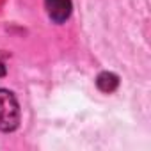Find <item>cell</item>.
Returning <instances> with one entry per match:
<instances>
[{"label":"cell","mask_w":151,"mask_h":151,"mask_svg":"<svg viewBox=\"0 0 151 151\" xmlns=\"http://www.w3.org/2000/svg\"><path fill=\"white\" fill-rule=\"evenodd\" d=\"M2 75H6V66H4V60L0 59V77H2Z\"/></svg>","instance_id":"cell-3"},{"label":"cell","mask_w":151,"mask_h":151,"mask_svg":"<svg viewBox=\"0 0 151 151\" xmlns=\"http://www.w3.org/2000/svg\"><path fill=\"white\" fill-rule=\"evenodd\" d=\"M20 124V105L16 96L7 91L0 89V130L13 132Z\"/></svg>","instance_id":"cell-1"},{"label":"cell","mask_w":151,"mask_h":151,"mask_svg":"<svg viewBox=\"0 0 151 151\" xmlns=\"http://www.w3.org/2000/svg\"><path fill=\"white\" fill-rule=\"evenodd\" d=\"M45 4L48 16L57 23L66 22L71 14V0H45Z\"/></svg>","instance_id":"cell-2"}]
</instances>
